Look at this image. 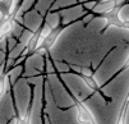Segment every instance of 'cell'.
<instances>
[{
    "instance_id": "4",
    "label": "cell",
    "mask_w": 129,
    "mask_h": 124,
    "mask_svg": "<svg viewBox=\"0 0 129 124\" xmlns=\"http://www.w3.org/2000/svg\"><path fill=\"white\" fill-rule=\"evenodd\" d=\"M63 29H64V27H61V26L54 27L52 31L50 32V35L46 37V40H45V42H44V46H42L40 50H41V51H49V50L55 45V42H56V40L59 39V36H60V33L63 32ZM40 50H39V51H40Z\"/></svg>"
},
{
    "instance_id": "2",
    "label": "cell",
    "mask_w": 129,
    "mask_h": 124,
    "mask_svg": "<svg viewBox=\"0 0 129 124\" xmlns=\"http://www.w3.org/2000/svg\"><path fill=\"white\" fill-rule=\"evenodd\" d=\"M120 8H121V5H118L113 10L102 14L104 19H105V27L106 28H110V27L123 28L124 27V21L120 18Z\"/></svg>"
},
{
    "instance_id": "5",
    "label": "cell",
    "mask_w": 129,
    "mask_h": 124,
    "mask_svg": "<svg viewBox=\"0 0 129 124\" xmlns=\"http://www.w3.org/2000/svg\"><path fill=\"white\" fill-rule=\"evenodd\" d=\"M14 26H15V17H9V18L3 19L2 28H0V36H2L3 41H4V39H7L9 35L13 32Z\"/></svg>"
},
{
    "instance_id": "6",
    "label": "cell",
    "mask_w": 129,
    "mask_h": 124,
    "mask_svg": "<svg viewBox=\"0 0 129 124\" xmlns=\"http://www.w3.org/2000/svg\"><path fill=\"white\" fill-rule=\"evenodd\" d=\"M128 109H129V95L123 102V106L120 109V114H119L116 124H126V111H128Z\"/></svg>"
},
{
    "instance_id": "9",
    "label": "cell",
    "mask_w": 129,
    "mask_h": 124,
    "mask_svg": "<svg viewBox=\"0 0 129 124\" xmlns=\"http://www.w3.org/2000/svg\"><path fill=\"white\" fill-rule=\"evenodd\" d=\"M123 68H124V69H125V68H129V54H128V56H126V59H125V63H124Z\"/></svg>"
},
{
    "instance_id": "7",
    "label": "cell",
    "mask_w": 129,
    "mask_h": 124,
    "mask_svg": "<svg viewBox=\"0 0 129 124\" xmlns=\"http://www.w3.org/2000/svg\"><path fill=\"white\" fill-rule=\"evenodd\" d=\"M10 88V79L8 74H2V82H0V91H2V96L7 95Z\"/></svg>"
},
{
    "instance_id": "11",
    "label": "cell",
    "mask_w": 129,
    "mask_h": 124,
    "mask_svg": "<svg viewBox=\"0 0 129 124\" xmlns=\"http://www.w3.org/2000/svg\"><path fill=\"white\" fill-rule=\"evenodd\" d=\"M99 2H107V0H99ZM118 2V5H120V3H123V0H116Z\"/></svg>"
},
{
    "instance_id": "3",
    "label": "cell",
    "mask_w": 129,
    "mask_h": 124,
    "mask_svg": "<svg viewBox=\"0 0 129 124\" xmlns=\"http://www.w3.org/2000/svg\"><path fill=\"white\" fill-rule=\"evenodd\" d=\"M81 79L86 83V86L92 91H99V83L93 78V72L89 68H81L78 72Z\"/></svg>"
},
{
    "instance_id": "1",
    "label": "cell",
    "mask_w": 129,
    "mask_h": 124,
    "mask_svg": "<svg viewBox=\"0 0 129 124\" xmlns=\"http://www.w3.org/2000/svg\"><path fill=\"white\" fill-rule=\"evenodd\" d=\"M73 108L76 113V119L79 124H97L91 110L78 97H73Z\"/></svg>"
},
{
    "instance_id": "10",
    "label": "cell",
    "mask_w": 129,
    "mask_h": 124,
    "mask_svg": "<svg viewBox=\"0 0 129 124\" xmlns=\"http://www.w3.org/2000/svg\"><path fill=\"white\" fill-rule=\"evenodd\" d=\"M123 29H126V31H129V21L124 22V27H123Z\"/></svg>"
},
{
    "instance_id": "8",
    "label": "cell",
    "mask_w": 129,
    "mask_h": 124,
    "mask_svg": "<svg viewBox=\"0 0 129 124\" xmlns=\"http://www.w3.org/2000/svg\"><path fill=\"white\" fill-rule=\"evenodd\" d=\"M12 124H31V114L27 113L24 115H21L19 118H14L12 120Z\"/></svg>"
}]
</instances>
